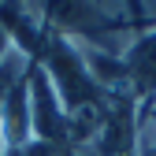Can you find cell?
I'll return each instance as SVG.
<instances>
[{
    "label": "cell",
    "instance_id": "cell-1",
    "mask_svg": "<svg viewBox=\"0 0 156 156\" xmlns=\"http://www.w3.org/2000/svg\"><path fill=\"white\" fill-rule=\"evenodd\" d=\"M123 71H126V89L134 101H152L156 97V23L141 34H130V41L119 52Z\"/></svg>",
    "mask_w": 156,
    "mask_h": 156
},
{
    "label": "cell",
    "instance_id": "cell-2",
    "mask_svg": "<svg viewBox=\"0 0 156 156\" xmlns=\"http://www.w3.org/2000/svg\"><path fill=\"white\" fill-rule=\"evenodd\" d=\"M26 141H34V108H30V82L23 78L0 108V149H19Z\"/></svg>",
    "mask_w": 156,
    "mask_h": 156
},
{
    "label": "cell",
    "instance_id": "cell-3",
    "mask_svg": "<svg viewBox=\"0 0 156 156\" xmlns=\"http://www.w3.org/2000/svg\"><path fill=\"white\" fill-rule=\"evenodd\" d=\"M4 156H97L93 149H71L56 141H26L19 149H4Z\"/></svg>",
    "mask_w": 156,
    "mask_h": 156
},
{
    "label": "cell",
    "instance_id": "cell-4",
    "mask_svg": "<svg viewBox=\"0 0 156 156\" xmlns=\"http://www.w3.org/2000/svg\"><path fill=\"white\" fill-rule=\"evenodd\" d=\"M11 48H15V41H11V34H8V26L0 23V63L8 60V52H11Z\"/></svg>",
    "mask_w": 156,
    "mask_h": 156
}]
</instances>
